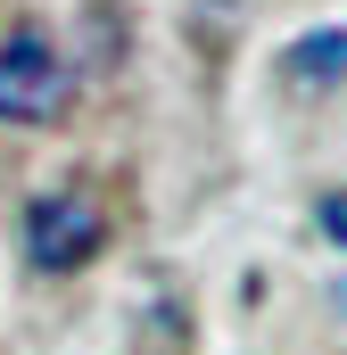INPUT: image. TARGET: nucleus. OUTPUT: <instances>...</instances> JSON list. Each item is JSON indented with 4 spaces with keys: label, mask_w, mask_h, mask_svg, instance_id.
Here are the masks:
<instances>
[{
    "label": "nucleus",
    "mask_w": 347,
    "mask_h": 355,
    "mask_svg": "<svg viewBox=\"0 0 347 355\" xmlns=\"http://www.w3.org/2000/svg\"><path fill=\"white\" fill-rule=\"evenodd\" d=\"M75 107V58L42 25L0 33V124H58Z\"/></svg>",
    "instance_id": "1"
},
{
    "label": "nucleus",
    "mask_w": 347,
    "mask_h": 355,
    "mask_svg": "<svg viewBox=\"0 0 347 355\" xmlns=\"http://www.w3.org/2000/svg\"><path fill=\"white\" fill-rule=\"evenodd\" d=\"M25 265L33 272H83L99 248H108V215L91 207L83 190H50V198H33L25 207Z\"/></svg>",
    "instance_id": "2"
},
{
    "label": "nucleus",
    "mask_w": 347,
    "mask_h": 355,
    "mask_svg": "<svg viewBox=\"0 0 347 355\" xmlns=\"http://www.w3.org/2000/svg\"><path fill=\"white\" fill-rule=\"evenodd\" d=\"M281 83H289V91H331V83H347V25L298 33V42L281 50Z\"/></svg>",
    "instance_id": "3"
},
{
    "label": "nucleus",
    "mask_w": 347,
    "mask_h": 355,
    "mask_svg": "<svg viewBox=\"0 0 347 355\" xmlns=\"http://www.w3.org/2000/svg\"><path fill=\"white\" fill-rule=\"evenodd\" d=\"M314 223H323V240H339V248H347V190H323Z\"/></svg>",
    "instance_id": "4"
},
{
    "label": "nucleus",
    "mask_w": 347,
    "mask_h": 355,
    "mask_svg": "<svg viewBox=\"0 0 347 355\" xmlns=\"http://www.w3.org/2000/svg\"><path fill=\"white\" fill-rule=\"evenodd\" d=\"M339 306H347V281H339Z\"/></svg>",
    "instance_id": "5"
}]
</instances>
